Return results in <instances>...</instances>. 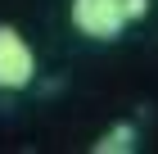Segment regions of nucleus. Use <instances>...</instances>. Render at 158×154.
<instances>
[{
    "mask_svg": "<svg viewBox=\"0 0 158 154\" xmlns=\"http://www.w3.org/2000/svg\"><path fill=\"white\" fill-rule=\"evenodd\" d=\"M36 77V50L18 27H0V91H27Z\"/></svg>",
    "mask_w": 158,
    "mask_h": 154,
    "instance_id": "f03ea898",
    "label": "nucleus"
},
{
    "mask_svg": "<svg viewBox=\"0 0 158 154\" xmlns=\"http://www.w3.org/2000/svg\"><path fill=\"white\" fill-rule=\"evenodd\" d=\"M127 150H135V127L131 122H118V127H109L95 141V154H127Z\"/></svg>",
    "mask_w": 158,
    "mask_h": 154,
    "instance_id": "7ed1b4c3",
    "label": "nucleus"
},
{
    "mask_svg": "<svg viewBox=\"0 0 158 154\" xmlns=\"http://www.w3.org/2000/svg\"><path fill=\"white\" fill-rule=\"evenodd\" d=\"M131 23L127 0H73V27L90 41H118Z\"/></svg>",
    "mask_w": 158,
    "mask_h": 154,
    "instance_id": "f257e3e1",
    "label": "nucleus"
}]
</instances>
